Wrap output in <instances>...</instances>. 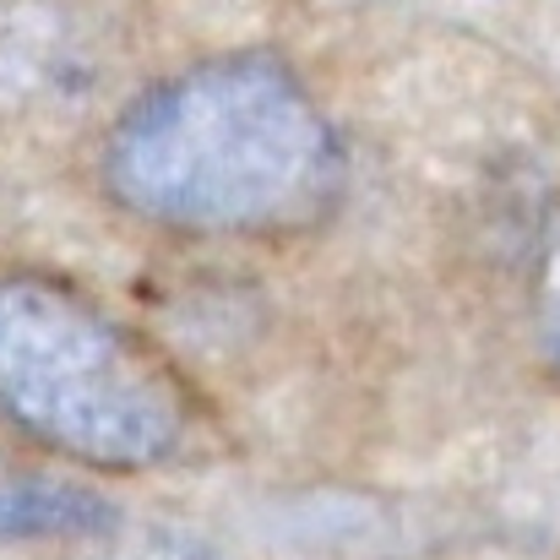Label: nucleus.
I'll list each match as a JSON object with an SVG mask.
<instances>
[{
    "label": "nucleus",
    "mask_w": 560,
    "mask_h": 560,
    "mask_svg": "<svg viewBox=\"0 0 560 560\" xmlns=\"http://www.w3.org/2000/svg\"><path fill=\"white\" fill-rule=\"evenodd\" d=\"M0 413L88 468H148L186 435L180 381L77 289L0 278Z\"/></svg>",
    "instance_id": "nucleus-2"
},
{
    "label": "nucleus",
    "mask_w": 560,
    "mask_h": 560,
    "mask_svg": "<svg viewBox=\"0 0 560 560\" xmlns=\"http://www.w3.org/2000/svg\"><path fill=\"white\" fill-rule=\"evenodd\" d=\"M104 175L153 223L256 234L327 201L338 142L283 66L212 60L153 88L115 126Z\"/></svg>",
    "instance_id": "nucleus-1"
},
{
    "label": "nucleus",
    "mask_w": 560,
    "mask_h": 560,
    "mask_svg": "<svg viewBox=\"0 0 560 560\" xmlns=\"http://www.w3.org/2000/svg\"><path fill=\"white\" fill-rule=\"evenodd\" d=\"M88 560H218L201 539L175 534V528H131V534H109Z\"/></svg>",
    "instance_id": "nucleus-3"
},
{
    "label": "nucleus",
    "mask_w": 560,
    "mask_h": 560,
    "mask_svg": "<svg viewBox=\"0 0 560 560\" xmlns=\"http://www.w3.org/2000/svg\"><path fill=\"white\" fill-rule=\"evenodd\" d=\"M539 316H545V338L560 354V229L545 250V272H539Z\"/></svg>",
    "instance_id": "nucleus-4"
}]
</instances>
